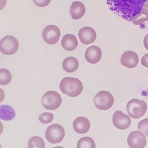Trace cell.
<instances>
[{"instance_id":"1","label":"cell","mask_w":148,"mask_h":148,"mask_svg":"<svg viewBox=\"0 0 148 148\" xmlns=\"http://www.w3.org/2000/svg\"><path fill=\"white\" fill-rule=\"evenodd\" d=\"M147 0H106L109 9L123 20L132 21Z\"/></svg>"},{"instance_id":"2","label":"cell","mask_w":148,"mask_h":148,"mask_svg":"<svg viewBox=\"0 0 148 148\" xmlns=\"http://www.w3.org/2000/svg\"><path fill=\"white\" fill-rule=\"evenodd\" d=\"M60 89L63 93L69 97H76L82 93L83 86L78 78L67 77L61 81Z\"/></svg>"},{"instance_id":"3","label":"cell","mask_w":148,"mask_h":148,"mask_svg":"<svg viewBox=\"0 0 148 148\" xmlns=\"http://www.w3.org/2000/svg\"><path fill=\"white\" fill-rule=\"evenodd\" d=\"M126 109L130 117L134 119H138L143 116L146 113L147 104L143 100L132 99L127 103Z\"/></svg>"},{"instance_id":"4","label":"cell","mask_w":148,"mask_h":148,"mask_svg":"<svg viewBox=\"0 0 148 148\" xmlns=\"http://www.w3.org/2000/svg\"><path fill=\"white\" fill-rule=\"evenodd\" d=\"M41 102L45 109L54 110L60 106L62 103V99L57 91H49L43 95Z\"/></svg>"},{"instance_id":"5","label":"cell","mask_w":148,"mask_h":148,"mask_svg":"<svg viewBox=\"0 0 148 148\" xmlns=\"http://www.w3.org/2000/svg\"><path fill=\"white\" fill-rule=\"evenodd\" d=\"M114 102L113 95L106 91H101L98 92L94 98V103L95 107L101 110H107L111 108Z\"/></svg>"},{"instance_id":"6","label":"cell","mask_w":148,"mask_h":148,"mask_svg":"<svg viewBox=\"0 0 148 148\" xmlns=\"http://www.w3.org/2000/svg\"><path fill=\"white\" fill-rule=\"evenodd\" d=\"M65 136V130L59 124H54L49 126L45 132L46 140L50 143L56 144L60 143Z\"/></svg>"},{"instance_id":"7","label":"cell","mask_w":148,"mask_h":148,"mask_svg":"<svg viewBox=\"0 0 148 148\" xmlns=\"http://www.w3.org/2000/svg\"><path fill=\"white\" fill-rule=\"evenodd\" d=\"M17 39L12 35H6L0 40V52L6 55L14 54L18 49Z\"/></svg>"},{"instance_id":"8","label":"cell","mask_w":148,"mask_h":148,"mask_svg":"<svg viewBox=\"0 0 148 148\" xmlns=\"http://www.w3.org/2000/svg\"><path fill=\"white\" fill-rule=\"evenodd\" d=\"M60 28L55 25H48L42 31L43 39L49 45L56 44L60 39Z\"/></svg>"},{"instance_id":"9","label":"cell","mask_w":148,"mask_h":148,"mask_svg":"<svg viewBox=\"0 0 148 148\" xmlns=\"http://www.w3.org/2000/svg\"><path fill=\"white\" fill-rule=\"evenodd\" d=\"M146 143V136L139 130L131 132L128 136L127 143L131 148H144Z\"/></svg>"},{"instance_id":"10","label":"cell","mask_w":148,"mask_h":148,"mask_svg":"<svg viewBox=\"0 0 148 148\" xmlns=\"http://www.w3.org/2000/svg\"><path fill=\"white\" fill-rule=\"evenodd\" d=\"M112 121L114 126L119 129L123 130L130 127L131 124L130 117L124 114L121 111H116L112 117Z\"/></svg>"},{"instance_id":"11","label":"cell","mask_w":148,"mask_h":148,"mask_svg":"<svg viewBox=\"0 0 148 148\" xmlns=\"http://www.w3.org/2000/svg\"><path fill=\"white\" fill-rule=\"evenodd\" d=\"M80 42L85 45L93 43L97 38L95 31L91 27L86 26L81 28L78 33Z\"/></svg>"},{"instance_id":"12","label":"cell","mask_w":148,"mask_h":148,"mask_svg":"<svg viewBox=\"0 0 148 148\" xmlns=\"http://www.w3.org/2000/svg\"><path fill=\"white\" fill-rule=\"evenodd\" d=\"M120 62L125 67L133 68L137 66L139 63V57L135 52L128 50L122 54L120 58Z\"/></svg>"},{"instance_id":"13","label":"cell","mask_w":148,"mask_h":148,"mask_svg":"<svg viewBox=\"0 0 148 148\" xmlns=\"http://www.w3.org/2000/svg\"><path fill=\"white\" fill-rule=\"evenodd\" d=\"M84 57L87 62L91 64H96L102 57V50L97 46H90L86 49Z\"/></svg>"},{"instance_id":"14","label":"cell","mask_w":148,"mask_h":148,"mask_svg":"<svg viewBox=\"0 0 148 148\" xmlns=\"http://www.w3.org/2000/svg\"><path fill=\"white\" fill-rule=\"evenodd\" d=\"M73 128L75 131L79 134L87 133L90 128L89 120L84 117H77L73 122Z\"/></svg>"},{"instance_id":"15","label":"cell","mask_w":148,"mask_h":148,"mask_svg":"<svg viewBox=\"0 0 148 148\" xmlns=\"http://www.w3.org/2000/svg\"><path fill=\"white\" fill-rule=\"evenodd\" d=\"M86 13L84 5L80 1H73L69 9V14L73 20L81 19Z\"/></svg>"},{"instance_id":"16","label":"cell","mask_w":148,"mask_h":148,"mask_svg":"<svg viewBox=\"0 0 148 148\" xmlns=\"http://www.w3.org/2000/svg\"><path fill=\"white\" fill-rule=\"evenodd\" d=\"M61 44L63 49L67 51L74 50L78 45V41L75 35L67 34L63 36Z\"/></svg>"},{"instance_id":"17","label":"cell","mask_w":148,"mask_h":148,"mask_svg":"<svg viewBox=\"0 0 148 148\" xmlns=\"http://www.w3.org/2000/svg\"><path fill=\"white\" fill-rule=\"evenodd\" d=\"M62 68L67 73H73L78 68L79 62L76 58L69 56L65 58L62 63Z\"/></svg>"},{"instance_id":"18","label":"cell","mask_w":148,"mask_h":148,"mask_svg":"<svg viewBox=\"0 0 148 148\" xmlns=\"http://www.w3.org/2000/svg\"><path fill=\"white\" fill-rule=\"evenodd\" d=\"M15 116L16 112L8 104L0 105V119L3 121H10Z\"/></svg>"},{"instance_id":"19","label":"cell","mask_w":148,"mask_h":148,"mask_svg":"<svg viewBox=\"0 0 148 148\" xmlns=\"http://www.w3.org/2000/svg\"><path fill=\"white\" fill-rule=\"evenodd\" d=\"M148 21V8L143 5L142 10L132 20L135 25H140L145 21Z\"/></svg>"},{"instance_id":"20","label":"cell","mask_w":148,"mask_h":148,"mask_svg":"<svg viewBox=\"0 0 148 148\" xmlns=\"http://www.w3.org/2000/svg\"><path fill=\"white\" fill-rule=\"evenodd\" d=\"M77 148H95V143L91 138L84 136L77 142Z\"/></svg>"},{"instance_id":"21","label":"cell","mask_w":148,"mask_h":148,"mask_svg":"<svg viewBox=\"0 0 148 148\" xmlns=\"http://www.w3.org/2000/svg\"><path fill=\"white\" fill-rule=\"evenodd\" d=\"M28 148H45V141L39 136H33L28 141Z\"/></svg>"},{"instance_id":"22","label":"cell","mask_w":148,"mask_h":148,"mask_svg":"<svg viewBox=\"0 0 148 148\" xmlns=\"http://www.w3.org/2000/svg\"><path fill=\"white\" fill-rule=\"evenodd\" d=\"M12 81V74L10 71L6 68L0 69V85H6Z\"/></svg>"},{"instance_id":"23","label":"cell","mask_w":148,"mask_h":148,"mask_svg":"<svg viewBox=\"0 0 148 148\" xmlns=\"http://www.w3.org/2000/svg\"><path fill=\"white\" fill-rule=\"evenodd\" d=\"M138 130L141 131L146 137H148V118H145L139 122Z\"/></svg>"},{"instance_id":"24","label":"cell","mask_w":148,"mask_h":148,"mask_svg":"<svg viewBox=\"0 0 148 148\" xmlns=\"http://www.w3.org/2000/svg\"><path fill=\"white\" fill-rule=\"evenodd\" d=\"M54 118L53 114L48 112L42 113L39 116V120L42 124H49L51 122Z\"/></svg>"},{"instance_id":"25","label":"cell","mask_w":148,"mask_h":148,"mask_svg":"<svg viewBox=\"0 0 148 148\" xmlns=\"http://www.w3.org/2000/svg\"><path fill=\"white\" fill-rule=\"evenodd\" d=\"M34 4L38 7H45L47 6L51 0H32Z\"/></svg>"},{"instance_id":"26","label":"cell","mask_w":148,"mask_h":148,"mask_svg":"<svg viewBox=\"0 0 148 148\" xmlns=\"http://www.w3.org/2000/svg\"><path fill=\"white\" fill-rule=\"evenodd\" d=\"M141 64L145 67L148 68V53L145 54L141 59Z\"/></svg>"},{"instance_id":"27","label":"cell","mask_w":148,"mask_h":148,"mask_svg":"<svg viewBox=\"0 0 148 148\" xmlns=\"http://www.w3.org/2000/svg\"><path fill=\"white\" fill-rule=\"evenodd\" d=\"M143 45H144L145 48L148 50V33L144 37Z\"/></svg>"},{"instance_id":"28","label":"cell","mask_w":148,"mask_h":148,"mask_svg":"<svg viewBox=\"0 0 148 148\" xmlns=\"http://www.w3.org/2000/svg\"><path fill=\"white\" fill-rule=\"evenodd\" d=\"M5 97V92L2 88H0V103L4 100Z\"/></svg>"},{"instance_id":"29","label":"cell","mask_w":148,"mask_h":148,"mask_svg":"<svg viewBox=\"0 0 148 148\" xmlns=\"http://www.w3.org/2000/svg\"><path fill=\"white\" fill-rule=\"evenodd\" d=\"M7 0H0V10H2L6 5Z\"/></svg>"},{"instance_id":"30","label":"cell","mask_w":148,"mask_h":148,"mask_svg":"<svg viewBox=\"0 0 148 148\" xmlns=\"http://www.w3.org/2000/svg\"><path fill=\"white\" fill-rule=\"evenodd\" d=\"M3 126L2 123L0 121V135L3 132Z\"/></svg>"},{"instance_id":"31","label":"cell","mask_w":148,"mask_h":148,"mask_svg":"<svg viewBox=\"0 0 148 148\" xmlns=\"http://www.w3.org/2000/svg\"><path fill=\"white\" fill-rule=\"evenodd\" d=\"M143 5L145 6L146 7H147V8H148V0H147V1H146V2L145 3V4H144Z\"/></svg>"},{"instance_id":"32","label":"cell","mask_w":148,"mask_h":148,"mask_svg":"<svg viewBox=\"0 0 148 148\" xmlns=\"http://www.w3.org/2000/svg\"><path fill=\"white\" fill-rule=\"evenodd\" d=\"M53 148H64V147H62V146H56V147H54Z\"/></svg>"},{"instance_id":"33","label":"cell","mask_w":148,"mask_h":148,"mask_svg":"<svg viewBox=\"0 0 148 148\" xmlns=\"http://www.w3.org/2000/svg\"><path fill=\"white\" fill-rule=\"evenodd\" d=\"M0 148H2V146H1V143H0Z\"/></svg>"},{"instance_id":"34","label":"cell","mask_w":148,"mask_h":148,"mask_svg":"<svg viewBox=\"0 0 148 148\" xmlns=\"http://www.w3.org/2000/svg\"><path fill=\"white\" fill-rule=\"evenodd\" d=\"M147 92H148V88H147Z\"/></svg>"}]
</instances>
